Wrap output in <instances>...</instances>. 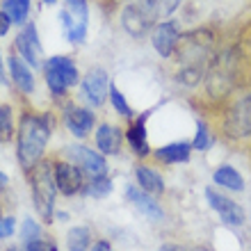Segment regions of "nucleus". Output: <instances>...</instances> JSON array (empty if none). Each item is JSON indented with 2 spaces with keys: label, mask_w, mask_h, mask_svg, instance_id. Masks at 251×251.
<instances>
[{
  "label": "nucleus",
  "mask_w": 251,
  "mask_h": 251,
  "mask_svg": "<svg viewBox=\"0 0 251 251\" xmlns=\"http://www.w3.org/2000/svg\"><path fill=\"white\" fill-rule=\"evenodd\" d=\"M92 251H112V247L107 245L105 240H99V242H96V245L92 247Z\"/></svg>",
  "instance_id": "72a5a7b5"
},
{
  "label": "nucleus",
  "mask_w": 251,
  "mask_h": 251,
  "mask_svg": "<svg viewBox=\"0 0 251 251\" xmlns=\"http://www.w3.org/2000/svg\"><path fill=\"white\" fill-rule=\"evenodd\" d=\"M222 37H224V30L212 23L192 27L180 34L178 46L169 57L174 82L185 89H197L199 85H203L208 66L222 44Z\"/></svg>",
  "instance_id": "f257e3e1"
},
{
  "label": "nucleus",
  "mask_w": 251,
  "mask_h": 251,
  "mask_svg": "<svg viewBox=\"0 0 251 251\" xmlns=\"http://www.w3.org/2000/svg\"><path fill=\"white\" fill-rule=\"evenodd\" d=\"M7 251H21V249H19V247H9V249H7Z\"/></svg>",
  "instance_id": "e433bc0d"
},
{
  "label": "nucleus",
  "mask_w": 251,
  "mask_h": 251,
  "mask_svg": "<svg viewBox=\"0 0 251 251\" xmlns=\"http://www.w3.org/2000/svg\"><path fill=\"white\" fill-rule=\"evenodd\" d=\"M212 139H215V135H212L210 126H208V121L201 117L197 124V135H194V142H192V149L194 151H208V146L212 144Z\"/></svg>",
  "instance_id": "a878e982"
},
{
  "label": "nucleus",
  "mask_w": 251,
  "mask_h": 251,
  "mask_svg": "<svg viewBox=\"0 0 251 251\" xmlns=\"http://www.w3.org/2000/svg\"><path fill=\"white\" fill-rule=\"evenodd\" d=\"M146 117H149V114H142L137 119H128L130 124L126 128V142H128V146L132 149V153L139 155V158H149L153 151L151 144H149V139H146Z\"/></svg>",
  "instance_id": "dca6fc26"
},
{
  "label": "nucleus",
  "mask_w": 251,
  "mask_h": 251,
  "mask_svg": "<svg viewBox=\"0 0 251 251\" xmlns=\"http://www.w3.org/2000/svg\"><path fill=\"white\" fill-rule=\"evenodd\" d=\"M226 37L231 41L235 57L240 66V89L251 87V16L245 19L240 25L226 30Z\"/></svg>",
  "instance_id": "39448f33"
},
{
  "label": "nucleus",
  "mask_w": 251,
  "mask_h": 251,
  "mask_svg": "<svg viewBox=\"0 0 251 251\" xmlns=\"http://www.w3.org/2000/svg\"><path fill=\"white\" fill-rule=\"evenodd\" d=\"M9 25H12V21L7 19L5 12H0V37H5V34L9 32Z\"/></svg>",
  "instance_id": "473e14b6"
},
{
  "label": "nucleus",
  "mask_w": 251,
  "mask_h": 251,
  "mask_svg": "<svg viewBox=\"0 0 251 251\" xmlns=\"http://www.w3.org/2000/svg\"><path fill=\"white\" fill-rule=\"evenodd\" d=\"M110 103H112L117 114H121L124 119H132V107L128 105V100L124 99V94L117 89V85H110Z\"/></svg>",
  "instance_id": "cd10ccee"
},
{
  "label": "nucleus",
  "mask_w": 251,
  "mask_h": 251,
  "mask_svg": "<svg viewBox=\"0 0 251 251\" xmlns=\"http://www.w3.org/2000/svg\"><path fill=\"white\" fill-rule=\"evenodd\" d=\"M46 66H50V69H55V71L60 73L62 80L69 85V89L80 85V71L71 57H66V55H53V57L46 60Z\"/></svg>",
  "instance_id": "aec40b11"
},
{
  "label": "nucleus",
  "mask_w": 251,
  "mask_h": 251,
  "mask_svg": "<svg viewBox=\"0 0 251 251\" xmlns=\"http://www.w3.org/2000/svg\"><path fill=\"white\" fill-rule=\"evenodd\" d=\"M212 135L228 146L251 142V87L233 92L224 103L203 114Z\"/></svg>",
  "instance_id": "f03ea898"
},
{
  "label": "nucleus",
  "mask_w": 251,
  "mask_h": 251,
  "mask_svg": "<svg viewBox=\"0 0 251 251\" xmlns=\"http://www.w3.org/2000/svg\"><path fill=\"white\" fill-rule=\"evenodd\" d=\"M0 212H2V205H0Z\"/></svg>",
  "instance_id": "a19ab883"
},
{
  "label": "nucleus",
  "mask_w": 251,
  "mask_h": 251,
  "mask_svg": "<svg viewBox=\"0 0 251 251\" xmlns=\"http://www.w3.org/2000/svg\"><path fill=\"white\" fill-rule=\"evenodd\" d=\"M25 251H57V242L48 238H34L25 242Z\"/></svg>",
  "instance_id": "c756f323"
},
{
  "label": "nucleus",
  "mask_w": 251,
  "mask_h": 251,
  "mask_svg": "<svg viewBox=\"0 0 251 251\" xmlns=\"http://www.w3.org/2000/svg\"><path fill=\"white\" fill-rule=\"evenodd\" d=\"M62 121H64L66 130L71 132L73 137L85 139V137H89V132L94 130L96 114H94L89 107L75 105L73 100H64V103H62Z\"/></svg>",
  "instance_id": "1a4fd4ad"
},
{
  "label": "nucleus",
  "mask_w": 251,
  "mask_h": 251,
  "mask_svg": "<svg viewBox=\"0 0 251 251\" xmlns=\"http://www.w3.org/2000/svg\"><path fill=\"white\" fill-rule=\"evenodd\" d=\"M71 153V160L78 167H82V174L89 176V178H99V176H107V162L105 158L96 153L94 149H87V146H71L69 149Z\"/></svg>",
  "instance_id": "f8f14e48"
},
{
  "label": "nucleus",
  "mask_w": 251,
  "mask_h": 251,
  "mask_svg": "<svg viewBox=\"0 0 251 251\" xmlns=\"http://www.w3.org/2000/svg\"><path fill=\"white\" fill-rule=\"evenodd\" d=\"M16 53L23 57L30 66H37L41 64V41H39V34H37V25L34 23H25V27L21 30V34L16 37Z\"/></svg>",
  "instance_id": "ddd939ff"
},
{
  "label": "nucleus",
  "mask_w": 251,
  "mask_h": 251,
  "mask_svg": "<svg viewBox=\"0 0 251 251\" xmlns=\"http://www.w3.org/2000/svg\"><path fill=\"white\" fill-rule=\"evenodd\" d=\"M92 242H94V235L87 226H73L71 231L66 233V247H69V251H87Z\"/></svg>",
  "instance_id": "b1692460"
},
{
  "label": "nucleus",
  "mask_w": 251,
  "mask_h": 251,
  "mask_svg": "<svg viewBox=\"0 0 251 251\" xmlns=\"http://www.w3.org/2000/svg\"><path fill=\"white\" fill-rule=\"evenodd\" d=\"M44 2H46V5H53V2H55V0H44Z\"/></svg>",
  "instance_id": "58836bf2"
},
{
  "label": "nucleus",
  "mask_w": 251,
  "mask_h": 251,
  "mask_svg": "<svg viewBox=\"0 0 251 251\" xmlns=\"http://www.w3.org/2000/svg\"><path fill=\"white\" fill-rule=\"evenodd\" d=\"M135 178H137V185L142 187L149 194H162L165 192V180L158 172H153L149 165H137L135 167Z\"/></svg>",
  "instance_id": "412c9836"
},
{
  "label": "nucleus",
  "mask_w": 251,
  "mask_h": 251,
  "mask_svg": "<svg viewBox=\"0 0 251 251\" xmlns=\"http://www.w3.org/2000/svg\"><path fill=\"white\" fill-rule=\"evenodd\" d=\"M124 137H126V132L121 126L100 124L96 128V146L105 155H117L121 151V146H124Z\"/></svg>",
  "instance_id": "a211bd4d"
},
{
  "label": "nucleus",
  "mask_w": 251,
  "mask_h": 251,
  "mask_svg": "<svg viewBox=\"0 0 251 251\" xmlns=\"http://www.w3.org/2000/svg\"><path fill=\"white\" fill-rule=\"evenodd\" d=\"M180 5H183V0H155V16L158 19H169Z\"/></svg>",
  "instance_id": "c85d7f7f"
},
{
  "label": "nucleus",
  "mask_w": 251,
  "mask_h": 251,
  "mask_svg": "<svg viewBox=\"0 0 251 251\" xmlns=\"http://www.w3.org/2000/svg\"><path fill=\"white\" fill-rule=\"evenodd\" d=\"M14 110L12 105H0V144H7L14 139Z\"/></svg>",
  "instance_id": "393cba45"
},
{
  "label": "nucleus",
  "mask_w": 251,
  "mask_h": 251,
  "mask_svg": "<svg viewBox=\"0 0 251 251\" xmlns=\"http://www.w3.org/2000/svg\"><path fill=\"white\" fill-rule=\"evenodd\" d=\"M55 126H57V117L53 110L37 112L34 107H23L16 128V158L25 174L44 158Z\"/></svg>",
  "instance_id": "7ed1b4c3"
},
{
  "label": "nucleus",
  "mask_w": 251,
  "mask_h": 251,
  "mask_svg": "<svg viewBox=\"0 0 251 251\" xmlns=\"http://www.w3.org/2000/svg\"><path fill=\"white\" fill-rule=\"evenodd\" d=\"M0 75H2V57H0Z\"/></svg>",
  "instance_id": "4c0bfd02"
},
{
  "label": "nucleus",
  "mask_w": 251,
  "mask_h": 251,
  "mask_svg": "<svg viewBox=\"0 0 251 251\" xmlns=\"http://www.w3.org/2000/svg\"><path fill=\"white\" fill-rule=\"evenodd\" d=\"M60 19H62V27H64L66 39L71 44H82L87 37V25H89L87 0H66Z\"/></svg>",
  "instance_id": "0eeeda50"
},
{
  "label": "nucleus",
  "mask_w": 251,
  "mask_h": 251,
  "mask_svg": "<svg viewBox=\"0 0 251 251\" xmlns=\"http://www.w3.org/2000/svg\"><path fill=\"white\" fill-rule=\"evenodd\" d=\"M32 203L39 212V217L46 224H53L55 219V197H57V183H55V162L53 158H41L37 165L27 172Z\"/></svg>",
  "instance_id": "20e7f679"
},
{
  "label": "nucleus",
  "mask_w": 251,
  "mask_h": 251,
  "mask_svg": "<svg viewBox=\"0 0 251 251\" xmlns=\"http://www.w3.org/2000/svg\"><path fill=\"white\" fill-rule=\"evenodd\" d=\"M205 199H208V203H210L212 210H217V215L222 217V222L228 226H242L245 224V210L240 208L235 201H231V199L222 197L219 192H215L212 187H208L205 190Z\"/></svg>",
  "instance_id": "4468645a"
},
{
  "label": "nucleus",
  "mask_w": 251,
  "mask_h": 251,
  "mask_svg": "<svg viewBox=\"0 0 251 251\" xmlns=\"http://www.w3.org/2000/svg\"><path fill=\"white\" fill-rule=\"evenodd\" d=\"M249 151H251V142H249Z\"/></svg>",
  "instance_id": "ea45409f"
},
{
  "label": "nucleus",
  "mask_w": 251,
  "mask_h": 251,
  "mask_svg": "<svg viewBox=\"0 0 251 251\" xmlns=\"http://www.w3.org/2000/svg\"><path fill=\"white\" fill-rule=\"evenodd\" d=\"M2 12L7 14V19L16 23V25H23L30 16V0H2Z\"/></svg>",
  "instance_id": "5701e85b"
},
{
  "label": "nucleus",
  "mask_w": 251,
  "mask_h": 251,
  "mask_svg": "<svg viewBox=\"0 0 251 251\" xmlns=\"http://www.w3.org/2000/svg\"><path fill=\"white\" fill-rule=\"evenodd\" d=\"M9 73H12V82L23 96L34 94V89H37L34 73L30 71V64L16 53V48H12V55H9Z\"/></svg>",
  "instance_id": "2eb2a0df"
},
{
  "label": "nucleus",
  "mask_w": 251,
  "mask_h": 251,
  "mask_svg": "<svg viewBox=\"0 0 251 251\" xmlns=\"http://www.w3.org/2000/svg\"><path fill=\"white\" fill-rule=\"evenodd\" d=\"M119 19H121V27L126 30L128 37H132V39H144L146 34H151L158 16H155V12H151L149 7L139 5L135 0H128L119 9Z\"/></svg>",
  "instance_id": "423d86ee"
},
{
  "label": "nucleus",
  "mask_w": 251,
  "mask_h": 251,
  "mask_svg": "<svg viewBox=\"0 0 251 251\" xmlns=\"http://www.w3.org/2000/svg\"><path fill=\"white\" fill-rule=\"evenodd\" d=\"M55 162V183H57V192L64 197H75L78 192H82L85 180H82V169H80L73 160H62L60 155H53Z\"/></svg>",
  "instance_id": "9b49d317"
},
{
  "label": "nucleus",
  "mask_w": 251,
  "mask_h": 251,
  "mask_svg": "<svg viewBox=\"0 0 251 251\" xmlns=\"http://www.w3.org/2000/svg\"><path fill=\"white\" fill-rule=\"evenodd\" d=\"M212 180L217 183V185L226 187V190H235V192H242L245 190V178L240 176L233 167L228 165H222L219 169H215V174H212Z\"/></svg>",
  "instance_id": "4be33fe9"
},
{
  "label": "nucleus",
  "mask_w": 251,
  "mask_h": 251,
  "mask_svg": "<svg viewBox=\"0 0 251 251\" xmlns=\"http://www.w3.org/2000/svg\"><path fill=\"white\" fill-rule=\"evenodd\" d=\"M12 233H14V217H5V219H0V240L9 238Z\"/></svg>",
  "instance_id": "2f4dec72"
},
{
  "label": "nucleus",
  "mask_w": 251,
  "mask_h": 251,
  "mask_svg": "<svg viewBox=\"0 0 251 251\" xmlns=\"http://www.w3.org/2000/svg\"><path fill=\"white\" fill-rule=\"evenodd\" d=\"M183 30H180V21L176 19H165L158 21L151 30V44L155 48V53L162 57V60H169L178 46V39Z\"/></svg>",
  "instance_id": "9d476101"
},
{
  "label": "nucleus",
  "mask_w": 251,
  "mask_h": 251,
  "mask_svg": "<svg viewBox=\"0 0 251 251\" xmlns=\"http://www.w3.org/2000/svg\"><path fill=\"white\" fill-rule=\"evenodd\" d=\"M41 235V228L39 224L34 222V219H25V224H23V231H21V238L25 240H34V238H39Z\"/></svg>",
  "instance_id": "7c9ffc66"
},
{
  "label": "nucleus",
  "mask_w": 251,
  "mask_h": 251,
  "mask_svg": "<svg viewBox=\"0 0 251 251\" xmlns=\"http://www.w3.org/2000/svg\"><path fill=\"white\" fill-rule=\"evenodd\" d=\"M126 199L130 201L135 208H137L144 217L153 219V222H160V219L165 217V212H162V208H160V203H155V199L149 194V192H144L139 185H130L128 190H126Z\"/></svg>",
  "instance_id": "f3484780"
},
{
  "label": "nucleus",
  "mask_w": 251,
  "mask_h": 251,
  "mask_svg": "<svg viewBox=\"0 0 251 251\" xmlns=\"http://www.w3.org/2000/svg\"><path fill=\"white\" fill-rule=\"evenodd\" d=\"M110 73L103 66H92L89 71L80 80V89H82V99L92 107H103L107 96H110Z\"/></svg>",
  "instance_id": "6e6552de"
},
{
  "label": "nucleus",
  "mask_w": 251,
  "mask_h": 251,
  "mask_svg": "<svg viewBox=\"0 0 251 251\" xmlns=\"http://www.w3.org/2000/svg\"><path fill=\"white\" fill-rule=\"evenodd\" d=\"M183 251H212V249L205 245H197V247H190V249H183Z\"/></svg>",
  "instance_id": "f704fd0d"
},
{
  "label": "nucleus",
  "mask_w": 251,
  "mask_h": 251,
  "mask_svg": "<svg viewBox=\"0 0 251 251\" xmlns=\"http://www.w3.org/2000/svg\"><path fill=\"white\" fill-rule=\"evenodd\" d=\"M82 192H87L89 197H107L110 192H112V180L107 178V176H99V178H89V183H87L85 187H82Z\"/></svg>",
  "instance_id": "bb28decb"
},
{
  "label": "nucleus",
  "mask_w": 251,
  "mask_h": 251,
  "mask_svg": "<svg viewBox=\"0 0 251 251\" xmlns=\"http://www.w3.org/2000/svg\"><path fill=\"white\" fill-rule=\"evenodd\" d=\"M192 153V144L187 142H174V144L160 146L155 151H151L149 158L153 162H160V165H178V162H187Z\"/></svg>",
  "instance_id": "6ab92c4d"
},
{
  "label": "nucleus",
  "mask_w": 251,
  "mask_h": 251,
  "mask_svg": "<svg viewBox=\"0 0 251 251\" xmlns=\"http://www.w3.org/2000/svg\"><path fill=\"white\" fill-rule=\"evenodd\" d=\"M5 187H7V176L0 172V190H5Z\"/></svg>",
  "instance_id": "c9c22d12"
}]
</instances>
